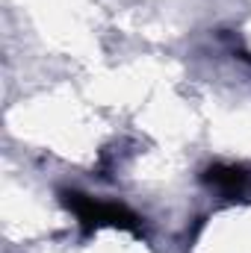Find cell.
<instances>
[{"instance_id":"2","label":"cell","mask_w":251,"mask_h":253,"mask_svg":"<svg viewBox=\"0 0 251 253\" xmlns=\"http://www.w3.org/2000/svg\"><path fill=\"white\" fill-rule=\"evenodd\" d=\"M204 180L228 197H243L251 191V174L243 165H213L207 168Z\"/></svg>"},{"instance_id":"1","label":"cell","mask_w":251,"mask_h":253,"mask_svg":"<svg viewBox=\"0 0 251 253\" xmlns=\"http://www.w3.org/2000/svg\"><path fill=\"white\" fill-rule=\"evenodd\" d=\"M65 206L80 218L83 230H101V227H119V230H139V218L113 200H95L83 191H65L63 194Z\"/></svg>"}]
</instances>
